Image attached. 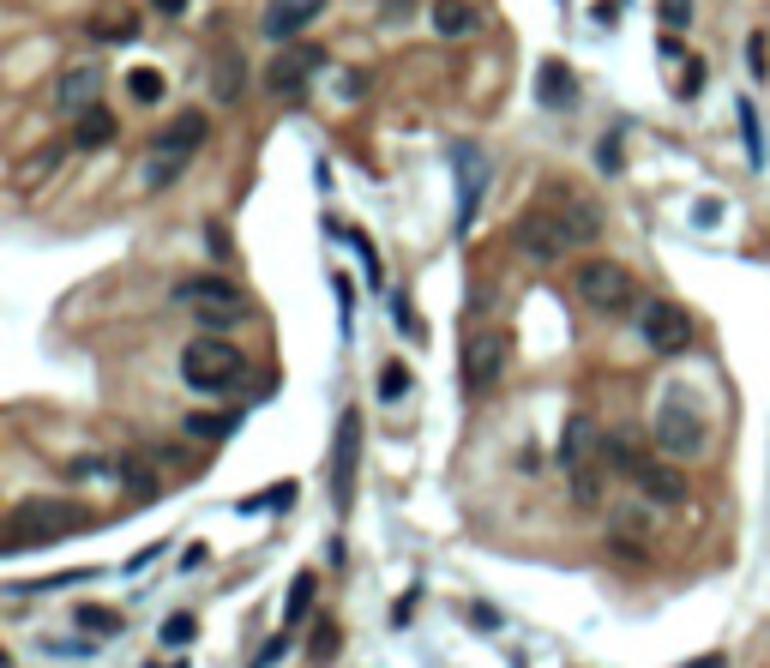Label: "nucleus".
<instances>
[{
	"instance_id": "obj_2",
	"label": "nucleus",
	"mask_w": 770,
	"mask_h": 668,
	"mask_svg": "<svg viewBox=\"0 0 770 668\" xmlns=\"http://www.w3.org/2000/svg\"><path fill=\"white\" fill-rule=\"evenodd\" d=\"M91 524V512L73 506V500H19L0 524V543L7 548H36V543H61V536H79Z\"/></svg>"
},
{
	"instance_id": "obj_31",
	"label": "nucleus",
	"mask_w": 770,
	"mask_h": 668,
	"mask_svg": "<svg viewBox=\"0 0 770 668\" xmlns=\"http://www.w3.org/2000/svg\"><path fill=\"white\" fill-rule=\"evenodd\" d=\"M157 638H163L169 650H182V645H193V638H199V621H193V614H169Z\"/></svg>"
},
{
	"instance_id": "obj_17",
	"label": "nucleus",
	"mask_w": 770,
	"mask_h": 668,
	"mask_svg": "<svg viewBox=\"0 0 770 668\" xmlns=\"http://www.w3.org/2000/svg\"><path fill=\"white\" fill-rule=\"evenodd\" d=\"M476 24H482L476 0H433V31L440 36H470Z\"/></svg>"
},
{
	"instance_id": "obj_28",
	"label": "nucleus",
	"mask_w": 770,
	"mask_h": 668,
	"mask_svg": "<svg viewBox=\"0 0 770 668\" xmlns=\"http://www.w3.org/2000/svg\"><path fill=\"white\" fill-rule=\"evenodd\" d=\"M127 91H133V102H145V109H151V102H163L169 85H163L157 67H133V73H127Z\"/></svg>"
},
{
	"instance_id": "obj_21",
	"label": "nucleus",
	"mask_w": 770,
	"mask_h": 668,
	"mask_svg": "<svg viewBox=\"0 0 770 668\" xmlns=\"http://www.w3.org/2000/svg\"><path fill=\"white\" fill-rule=\"evenodd\" d=\"M314 590H319L314 572H295V584H289V596H284V633H295V626L314 614Z\"/></svg>"
},
{
	"instance_id": "obj_41",
	"label": "nucleus",
	"mask_w": 770,
	"mask_h": 668,
	"mask_svg": "<svg viewBox=\"0 0 770 668\" xmlns=\"http://www.w3.org/2000/svg\"><path fill=\"white\" fill-rule=\"evenodd\" d=\"M662 19H669V24H686V19H692V0H662Z\"/></svg>"
},
{
	"instance_id": "obj_37",
	"label": "nucleus",
	"mask_w": 770,
	"mask_h": 668,
	"mask_svg": "<svg viewBox=\"0 0 770 668\" xmlns=\"http://www.w3.org/2000/svg\"><path fill=\"white\" fill-rule=\"evenodd\" d=\"M596 163H602V175H614V169H620V133H608V139L596 145Z\"/></svg>"
},
{
	"instance_id": "obj_29",
	"label": "nucleus",
	"mask_w": 770,
	"mask_h": 668,
	"mask_svg": "<svg viewBox=\"0 0 770 668\" xmlns=\"http://www.w3.org/2000/svg\"><path fill=\"white\" fill-rule=\"evenodd\" d=\"M121 482H127V494H133V500H157V494H163V482L151 477L139 458H121Z\"/></svg>"
},
{
	"instance_id": "obj_20",
	"label": "nucleus",
	"mask_w": 770,
	"mask_h": 668,
	"mask_svg": "<svg viewBox=\"0 0 770 668\" xmlns=\"http://www.w3.org/2000/svg\"><path fill=\"white\" fill-rule=\"evenodd\" d=\"M211 91H217V102H241V91H248V61H241L235 48H223V55H217Z\"/></svg>"
},
{
	"instance_id": "obj_12",
	"label": "nucleus",
	"mask_w": 770,
	"mask_h": 668,
	"mask_svg": "<svg viewBox=\"0 0 770 668\" xmlns=\"http://www.w3.org/2000/svg\"><path fill=\"white\" fill-rule=\"evenodd\" d=\"M319 67H326V48H319V43H289L284 55H277L272 67H265V85H272L277 97H295Z\"/></svg>"
},
{
	"instance_id": "obj_1",
	"label": "nucleus",
	"mask_w": 770,
	"mask_h": 668,
	"mask_svg": "<svg viewBox=\"0 0 770 668\" xmlns=\"http://www.w3.org/2000/svg\"><path fill=\"white\" fill-rule=\"evenodd\" d=\"M205 139H211V114L205 109H182L175 121H163L157 139H151V151H145V163H139L145 193H163V187L182 182V169L193 163V151H199Z\"/></svg>"
},
{
	"instance_id": "obj_13",
	"label": "nucleus",
	"mask_w": 770,
	"mask_h": 668,
	"mask_svg": "<svg viewBox=\"0 0 770 668\" xmlns=\"http://www.w3.org/2000/svg\"><path fill=\"white\" fill-rule=\"evenodd\" d=\"M632 488H638V500L645 506H657V512H674V506H686V477L669 464V458H645V470L632 477Z\"/></svg>"
},
{
	"instance_id": "obj_19",
	"label": "nucleus",
	"mask_w": 770,
	"mask_h": 668,
	"mask_svg": "<svg viewBox=\"0 0 770 668\" xmlns=\"http://www.w3.org/2000/svg\"><path fill=\"white\" fill-rule=\"evenodd\" d=\"M114 133H121V121H114V114L102 109V102H97V109H85V114H79V127H73V139H79L85 151H102V145H114Z\"/></svg>"
},
{
	"instance_id": "obj_34",
	"label": "nucleus",
	"mask_w": 770,
	"mask_h": 668,
	"mask_svg": "<svg viewBox=\"0 0 770 668\" xmlns=\"http://www.w3.org/2000/svg\"><path fill=\"white\" fill-rule=\"evenodd\" d=\"M67 470H73L79 482H91V477L102 482V477H121V458H73Z\"/></svg>"
},
{
	"instance_id": "obj_36",
	"label": "nucleus",
	"mask_w": 770,
	"mask_h": 668,
	"mask_svg": "<svg viewBox=\"0 0 770 668\" xmlns=\"http://www.w3.org/2000/svg\"><path fill=\"white\" fill-rule=\"evenodd\" d=\"M331 645H338V626L319 621V626H314V662H331Z\"/></svg>"
},
{
	"instance_id": "obj_4",
	"label": "nucleus",
	"mask_w": 770,
	"mask_h": 668,
	"mask_svg": "<svg viewBox=\"0 0 770 668\" xmlns=\"http://www.w3.org/2000/svg\"><path fill=\"white\" fill-rule=\"evenodd\" d=\"M175 302L193 307V319H199L205 331H229V326H241L248 319V295H241V284H229V277H187V284H175Z\"/></svg>"
},
{
	"instance_id": "obj_30",
	"label": "nucleus",
	"mask_w": 770,
	"mask_h": 668,
	"mask_svg": "<svg viewBox=\"0 0 770 668\" xmlns=\"http://www.w3.org/2000/svg\"><path fill=\"white\" fill-rule=\"evenodd\" d=\"M392 319H397V331H404L409 343L428 338V331H421V319H416V302H409V289H392Z\"/></svg>"
},
{
	"instance_id": "obj_16",
	"label": "nucleus",
	"mask_w": 770,
	"mask_h": 668,
	"mask_svg": "<svg viewBox=\"0 0 770 668\" xmlns=\"http://www.w3.org/2000/svg\"><path fill=\"white\" fill-rule=\"evenodd\" d=\"M596 458H602L596 421H590V416H572V421H566V440H560V464H566V470H584V464H596Z\"/></svg>"
},
{
	"instance_id": "obj_11",
	"label": "nucleus",
	"mask_w": 770,
	"mask_h": 668,
	"mask_svg": "<svg viewBox=\"0 0 770 668\" xmlns=\"http://www.w3.org/2000/svg\"><path fill=\"white\" fill-rule=\"evenodd\" d=\"M638 338H645L657 355H680L692 343V314L674 307V302H645L638 307Z\"/></svg>"
},
{
	"instance_id": "obj_26",
	"label": "nucleus",
	"mask_w": 770,
	"mask_h": 668,
	"mask_svg": "<svg viewBox=\"0 0 770 668\" xmlns=\"http://www.w3.org/2000/svg\"><path fill=\"white\" fill-rule=\"evenodd\" d=\"M560 223H566L572 241H596L602 236V211H596V205H566V211H560Z\"/></svg>"
},
{
	"instance_id": "obj_9",
	"label": "nucleus",
	"mask_w": 770,
	"mask_h": 668,
	"mask_svg": "<svg viewBox=\"0 0 770 668\" xmlns=\"http://www.w3.org/2000/svg\"><path fill=\"white\" fill-rule=\"evenodd\" d=\"M506 362H512V338H506V326H482V331H470V343H464V385H470V392H487V385H499Z\"/></svg>"
},
{
	"instance_id": "obj_14",
	"label": "nucleus",
	"mask_w": 770,
	"mask_h": 668,
	"mask_svg": "<svg viewBox=\"0 0 770 668\" xmlns=\"http://www.w3.org/2000/svg\"><path fill=\"white\" fill-rule=\"evenodd\" d=\"M319 12H326V0H272L265 19H260V31L272 36V43H289V36H301Z\"/></svg>"
},
{
	"instance_id": "obj_25",
	"label": "nucleus",
	"mask_w": 770,
	"mask_h": 668,
	"mask_svg": "<svg viewBox=\"0 0 770 668\" xmlns=\"http://www.w3.org/2000/svg\"><path fill=\"white\" fill-rule=\"evenodd\" d=\"M235 428H241V409H223V416H187L193 440H229Z\"/></svg>"
},
{
	"instance_id": "obj_10",
	"label": "nucleus",
	"mask_w": 770,
	"mask_h": 668,
	"mask_svg": "<svg viewBox=\"0 0 770 668\" xmlns=\"http://www.w3.org/2000/svg\"><path fill=\"white\" fill-rule=\"evenodd\" d=\"M452 169H458V241H470L476 229V211H482V193H487V157L470 139L452 145Z\"/></svg>"
},
{
	"instance_id": "obj_15",
	"label": "nucleus",
	"mask_w": 770,
	"mask_h": 668,
	"mask_svg": "<svg viewBox=\"0 0 770 668\" xmlns=\"http://www.w3.org/2000/svg\"><path fill=\"white\" fill-rule=\"evenodd\" d=\"M97 91H102V67H91V61H79V67H67L61 73V85H55V102L67 114H85V109H97Z\"/></svg>"
},
{
	"instance_id": "obj_8",
	"label": "nucleus",
	"mask_w": 770,
	"mask_h": 668,
	"mask_svg": "<svg viewBox=\"0 0 770 668\" xmlns=\"http://www.w3.org/2000/svg\"><path fill=\"white\" fill-rule=\"evenodd\" d=\"M355 470H362V409L338 416V446H331V506H355Z\"/></svg>"
},
{
	"instance_id": "obj_32",
	"label": "nucleus",
	"mask_w": 770,
	"mask_h": 668,
	"mask_svg": "<svg viewBox=\"0 0 770 668\" xmlns=\"http://www.w3.org/2000/svg\"><path fill=\"white\" fill-rule=\"evenodd\" d=\"M79 626H85V633H97V638H114V633H121V614H114V609H91V602H85Z\"/></svg>"
},
{
	"instance_id": "obj_22",
	"label": "nucleus",
	"mask_w": 770,
	"mask_h": 668,
	"mask_svg": "<svg viewBox=\"0 0 770 668\" xmlns=\"http://www.w3.org/2000/svg\"><path fill=\"white\" fill-rule=\"evenodd\" d=\"M602 482H608V470H602V464L572 470V506L578 512H602Z\"/></svg>"
},
{
	"instance_id": "obj_42",
	"label": "nucleus",
	"mask_w": 770,
	"mask_h": 668,
	"mask_svg": "<svg viewBox=\"0 0 770 668\" xmlns=\"http://www.w3.org/2000/svg\"><path fill=\"white\" fill-rule=\"evenodd\" d=\"M151 7H157L163 19H182V12H187V0H151Z\"/></svg>"
},
{
	"instance_id": "obj_33",
	"label": "nucleus",
	"mask_w": 770,
	"mask_h": 668,
	"mask_svg": "<svg viewBox=\"0 0 770 668\" xmlns=\"http://www.w3.org/2000/svg\"><path fill=\"white\" fill-rule=\"evenodd\" d=\"M380 397H385V404L409 397V368H404V362H385V368H380Z\"/></svg>"
},
{
	"instance_id": "obj_40",
	"label": "nucleus",
	"mask_w": 770,
	"mask_h": 668,
	"mask_svg": "<svg viewBox=\"0 0 770 668\" xmlns=\"http://www.w3.org/2000/svg\"><path fill=\"white\" fill-rule=\"evenodd\" d=\"M698 85H704V67H698V61H686V79H680V97H698Z\"/></svg>"
},
{
	"instance_id": "obj_18",
	"label": "nucleus",
	"mask_w": 770,
	"mask_h": 668,
	"mask_svg": "<svg viewBox=\"0 0 770 668\" xmlns=\"http://www.w3.org/2000/svg\"><path fill=\"white\" fill-rule=\"evenodd\" d=\"M608 477H620V482H632L638 470H645V458H638V446L632 440H620V434H602V458H596Z\"/></svg>"
},
{
	"instance_id": "obj_6",
	"label": "nucleus",
	"mask_w": 770,
	"mask_h": 668,
	"mask_svg": "<svg viewBox=\"0 0 770 668\" xmlns=\"http://www.w3.org/2000/svg\"><path fill=\"white\" fill-rule=\"evenodd\" d=\"M578 302L590 314H626L638 302V284L620 260H590V265H578Z\"/></svg>"
},
{
	"instance_id": "obj_38",
	"label": "nucleus",
	"mask_w": 770,
	"mask_h": 668,
	"mask_svg": "<svg viewBox=\"0 0 770 668\" xmlns=\"http://www.w3.org/2000/svg\"><path fill=\"white\" fill-rule=\"evenodd\" d=\"M91 36H102V43H127L133 24H127V19H102V24H91Z\"/></svg>"
},
{
	"instance_id": "obj_39",
	"label": "nucleus",
	"mask_w": 770,
	"mask_h": 668,
	"mask_svg": "<svg viewBox=\"0 0 770 668\" xmlns=\"http://www.w3.org/2000/svg\"><path fill=\"white\" fill-rule=\"evenodd\" d=\"M747 67H752V79H770V73H765V36H752V43H747Z\"/></svg>"
},
{
	"instance_id": "obj_24",
	"label": "nucleus",
	"mask_w": 770,
	"mask_h": 668,
	"mask_svg": "<svg viewBox=\"0 0 770 668\" xmlns=\"http://www.w3.org/2000/svg\"><path fill=\"white\" fill-rule=\"evenodd\" d=\"M542 102H548V109H566V102H578V85H572V73L560 67V61H542Z\"/></svg>"
},
{
	"instance_id": "obj_23",
	"label": "nucleus",
	"mask_w": 770,
	"mask_h": 668,
	"mask_svg": "<svg viewBox=\"0 0 770 668\" xmlns=\"http://www.w3.org/2000/svg\"><path fill=\"white\" fill-rule=\"evenodd\" d=\"M295 500H301V488H295V482H272V488H260V494L235 500V512H289Z\"/></svg>"
},
{
	"instance_id": "obj_3",
	"label": "nucleus",
	"mask_w": 770,
	"mask_h": 668,
	"mask_svg": "<svg viewBox=\"0 0 770 668\" xmlns=\"http://www.w3.org/2000/svg\"><path fill=\"white\" fill-rule=\"evenodd\" d=\"M650 434H657V452L669 458V464L674 458H698L704 446H711V421H704V409L692 404L686 392H662Z\"/></svg>"
},
{
	"instance_id": "obj_5",
	"label": "nucleus",
	"mask_w": 770,
	"mask_h": 668,
	"mask_svg": "<svg viewBox=\"0 0 770 668\" xmlns=\"http://www.w3.org/2000/svg\"><path fill=\"white\" fill-rule=\"evenodd\" d=\"M182 380L193 392H229L241 380V350L223 338H193L182 350Z\"/></svg>"
},
{
	"instance_id": "obj_7",
	"label": "nucleus",
	"mask_w": 770,
	"mask_h": 668,
	"mask_svg": "<svg viewBox=\"0 0 770 668\" xmlns=\"http://www.w3.org/2000/svg\"><path fill=\"white\" fill-rule=\"evenodd\" d=\"M512 248H518L530 265H560V260L578 248V241L566 236L560 211H524L518 223H512Z\"/></svg>"
},
{
	"instance_id": "obj_43",
	"label": "nucleus",
	"mask_w": 770,
	"mask_h": 668,
	"mask_svg": "<svg viewBox=\"0 0 770 668\" xmlns=\"http://www.w3.org/2000/svg\"><path fill=\"white\" fill-rule=\"evenodd\" d=\"M169 668H182V662H169Z\"/></svg>"
},
{
	"instance_id": "obj_35",
	"label": "nucleus",
	"mask_w": 770,
	"mask_h": 668,
	"mask_svg": "<svg viewBox=\"0 0 770 668\" xmlns=\"http://www.w3.org/2000/svg\"><path fill=\"white\" fill-rule=\"evenodd\" d=\"M61 169V151L55 145H48V151H36V157L31 163H24V169H19V187H31V182H43V175H55Z\"/></svg>"
},
{
	"instance_id": "obj_27",
	"label": "nucleus",
	"mask_w": 770,
	"mask_h": 668,
	"mask_svg": "<svg viewBox=\"0 0 770 668\" xmlns=\"http://www.w3.org/2000/svg\"><path fill=\"white\" fill-rule=\"evenodd\" d=\"M740 139H747V157H752V169H765V127H759V109H752L747 97H740Z\"/></svg>"
}]
</instances>
